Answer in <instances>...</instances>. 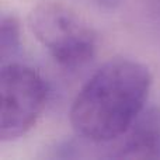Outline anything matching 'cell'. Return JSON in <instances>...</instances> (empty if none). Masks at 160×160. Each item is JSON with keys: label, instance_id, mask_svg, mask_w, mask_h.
<instances>
[{"label": "cell", "instance_id": "6da1fadb", "mask_svg": "<svg viewBox=\"0 0 160 160\" xmlns=\"http://www.w3.org/2000/svg\"><path fill=\"white\" fill-rule=\"evenodd\" d=\"M152 75L128 58L104 63L80 88L70 107V124L80 138L105 145L117 141L145 110Z\"/></svg>", "mask_w": 160, "mask_h": 160}, {"label": "cell", "instance_id": "7a4b0ae2", "mask_svg": "<svg viewBox=\"0 0 160 160\" xmlns=\"http://www.w3.org/2000/svg\"><path fill=\"white\" fill-rule=\"evenodd\" d=\"M28 25L55 63L75 70L96 56L97 32L72 7L42 2L31 10Z\"/></svg>", "mask_w": 160, "mask_h": 160}, {"label": "cell", "instance_id": "3957f363", "mask_svg": "<svg viewBox=\"0 0 160 160\" xmlns=\"http://www.w3.org/2000/svg\"><path fill=\"white\" fill-rule=\"evenodd\" d=\"M49 88L37 69L20 62L2 63L0 75V141L24 136L44 112Z\"/></svg>", "mask_w": 160, "mask_h": 160}, {"label": "cell", "instance_id": "277c9868", "mask_svg": "<svg viewBox=\"0 0 160 160\" xmlns=\"http://www.w3.org/2000/svg\"><path fill=\"white\" fill-rule=\"evenodd\" d=\"M107 158L159 159L160 158V111L145 108L133 124L117 141L111 142Z\"/></svg>", "mask_w": 160, "mask_h": 160}, {"label": "cell", "instance_id": "5b68a950", "mask_svg": "<svg viewBox=\"0 0 160 160\" xmlns=\"http://www.w3.org/2000/svg\"><path fill=\"white\" fill-rule=\"evenodd\" d=\"M21 28L14 14H2L0 20V59L2 63L11 62V58L18 53L21 48Z\"/></svg>", "mask_w": 160, "mask_h": 160}]
</instances>
